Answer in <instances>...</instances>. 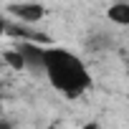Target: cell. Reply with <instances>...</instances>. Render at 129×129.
Wrapping results in <instances>:
<instances>
[{
  "instance_id": "3957f363",
  "label": "cell",
  "mask_w": 129,
  "mask_h": 129,
  "mask_svg": "<svg viewBox=\"0 0 129 129\" xmlns=\"http://www.w3.org/2000/svg\"><path fill=\"white\" fill-rule=\"evenodd\" d=\"M15 48H18L20 56H23L25 69H30V71H43V53H46V46L33 43V41H20Z\"/></svg>"
},
{
  "instance_id": "30bf717a",
  "label": "cell",
  "mask_w": 129,
  "mask_h": 129,
  "mask_svg": "<svg viewBox=\"0 0 129 129\" xmlns=\"http://www.w3.org/2000/svg\"><path fill=\"white\" fill-rule=\"evenodd\" d=\"M48 129H53V126H48Z\"/></svg>"
},
{
  "instance_id": "8992f818",
  "label": "cell",
  "mask_w": 129,
  "mask_h": 129,
  "mask_svg": "<svg viewBox=\"0 0 129 129\" xmlns=\"http://www.w3.org/2000/svg\"><path fill=\"white\" fill-rule=\"evenodd\" d=\"M0 129H15V126H13V121H10V119L0 116Z\"/></svg>"
},
{
  "instance_id": "5b68a950",
  "label": "cell",
  "mask_w": 129,
  "mask_h": 129,
  "mask_svg": "<svg viewBox=\"0 0 129 129\" xmlns=\"http://www.w3.org/2000/svg\"><path fill=\"white\" fill-rule=\"evenodd\" d=\"M3 61L8 63V69H13V71H25V63H23V56H20L18 48L3 51Z\"/></svg>"
},
{
  "instance_id": "ba28073f",
  "label": "cell",
  "mask_w": 129,
  "mask_h": 129,
  "mask_svg": "<svg viewBox=\"0 0 129 129\" xmlns=\"http://www.w3.org/2000/svg\"><path fill=\"white\" fill-rule=\"evenodd\" d=\"M84 129H99V126H96V124H86Z\"/></svg>"
},
{
  "instance_id": "7a4b0ae2",
  "label": "cell",
  "mask_w": 129,
  "mask_h": 129,
  "mask_svg": "<svg viewBox=\"0 0 129 129\" xmlns=\"http://www.w3.org/2000/svg\"><path fill=\"white\" fill-rule=\"evenodd\" d=\"M8 13L20 23V25H36L46 18V8L36 0H18L8 5Z\"/></svg>"
},
{
  "instance_id": "9c48e42d",
  "label": "cell",
  "mask_w": 129,
  "mask_h": 129,
  "mask_svg": "<svg viewBox=\"0 0 129 129\" xmlns=\"http://www.w3.org/2000/svg\"><path fill=\"white\" fill-rule=\"evenodd\" d=\"M0 111H3V94H0Z\"/></svg>"
},
{
  "instance_id": "6da1fadb",
  "label": "cell",
  "mask_w": 129,
  "mask_h": 129,
  "mask_svg": "<svg viewBox=\"0 0 129 129\" xmlns=\"http://www.w3.org/2000/svg\"><path fill=\"white\" fill-rule=\"evenodd\" d=\"M43 74L48 84L66 99H79L91 89V71L84 58L63 46H46L43 53Z\"/></svg>"
},
{
  "instance_id": "277c9868",
  "label": "cell",
  "mask_w": 129,
  "mask_h": 129,
  "mask_svg": "<svg viewBox=\"0 0 129 129\" xmlns=\"http://www.w3.org/2000/svg\"><path fill=\"white\" fill-rule=\"evenodd\" d=\"M106 18H109L114 25H124V28H129V3H126V0L111 3V5L106 8Z\"/></svg>"
},
{
  "instance_id": "52a82bcc",
  "label": "cell",
  "mask_w": 129,
  "mask_h": 129,
  "mask_svg": "<svg viewBox=\"0 0 129 129\" xmlns=\"http://www.w3.org/2000/svg\"><path fill=\"white\" fill-rule=\"evenodd\" d=\"M5 33H8V23H5V18H3V15H0V38H3Z\"/></svg>"
}]
</instances>
